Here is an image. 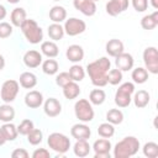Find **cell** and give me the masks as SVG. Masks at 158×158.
<instances>
[{"instance_id":"1","label":"cell","mask_w":158,"mask_h":158,"mask_svg":"<svg viewBox=\"0 0 158 158\" xmlns=\"http://www.w3.org/2000/svg\"><path fill=\"white\" fill-rule=\"evenodd\" d=\"M111 69V62L107 57H101L86 65V73L91 80V84L102 88L107 84V72Z\"/></svg>"},{"instance_id":"2","label":"cell","mask_w":158,"mask_h":158,"mask_svg":"<svg viewBox=\"0 0 158 158\" xmlns=\"http://www.w3.org/2000/svg\"><path fill=\"white\" fill-rule=\"evenodd\" d=\"M139 141L135 136H126L114 147L115 158H130L135 156L139 149Z\"/></svg>"},{"instance_id":"3","label":"cell","mask_w":158,"mask_h":158,"mask_svg":"<svg viewBox=\"0 0 158 158\" xmlns=\"http://www.w3.org/2000/svg\"><path fill=\"white\" fill-rule=\"evenodd\" d=\"M26 41L31 44H37L43 40V31L38 26V23L32 19H26L23 23L20 26Z\"/></svg>"},{"instance_id":"4","label":"cell","mask_w":158,"mask_h":158,"mask_svg":"<svg viewBox=\"0 0 158 158\" xmlns=\"http://www.w3.org/2000/svg\"><path fill=\"white\" fill-rule=\"evenodd\" d=\"M47 144L52 151H54L62 156L69 151L70 139L60 132H52L47 138Z\"/></svg>"},{"instance_id":"5","label":"cell","mask_w":158,"mask_h":158,"mask_svg":"<svg viewBox=\"0 0 158 158\" xmlns=\"http://www.w3.org/2000/svg\"><path fill=\"white\" fill-rule=\"evenodd\" d=\"M135 93V84L131 81L122 83L115 94V104L118 107H127L132 101V95Z\"/></svg>"},{"instance_id":"6","label":"cell","mask_w":158,"mask_h":158,"mask_svg":"<svg viewBox=\"0 0 158 158\" xmlns=\"http://www.w3.org/2000/svg\"><path fill=\"white\" fill-rule=\"evenodd\" d=\"M74 114H75V117L86 123V122H90L94 120V109H93V105L89 100L86 99H79L75 105H74Z\"/></svg>"},{"instance_id":"7","label":"cell","mask_w":158,"mask_h":158,"mask_svg":"<svg viewBox=\"0 0 158 158\" xmlns=\"http://www.w3.org/2000/svg\"><path fill=\"white\" fill-rule=\"evenodd\" d=\"M19 90H20V84L17 80H14V79H7L2 83L1 85V90H0V96H1V100L6 104H10L12 102L17 94H19Z\"/></svg>"},{"instance_id":"8","label":"cell","mask_w":158,"mask_h":158,"mask_svg":"<svg viewBox=\"0 0 158 158\" xmlns=\"http://www.w3.org/2000/svg\"><path fill=\"white\" fill-rule=\"evenodd\" d=\"M143 63L151 74H158V51L156 47H147L143 51Z\"/></svg>"},{"instance_id":"9","label":"cell","mask_w":158,"mask_h":158,"mask_svg":"<svg viewBox=\"0 0 158 158\" xmlns=\"http://www.w3.org/2000/svg\"><path fill=\"white\" fill-rule=\"evenodd\" d=\"M63 28H64V33H67L70 37H74L83 33L86 30V23L78 17H69L65 20Z\"/></svg>"},{"instance_id":"10","label":"cell","mask_w":158,"mask_h":158,"mask_svg":"<svg viewBox=\"0 0 158 158\" xmlns=\"http://www.w3.org/2000/svg\"><path fill=\"white\" fill-rule=\"evenodd\" d=\"M111 148H112V144L107 138H99L93 144L95 158H110Z\"/></svg>"},{"instance_id":"11","label":"cell","mask_w":158,"mask_h":158,"mask_svg":"<svg viewBox=\"0 0 158 158\" xmlns=\"http://www.w3.org/2000/svg\"><path fill=\"white\" fill-rule=\"evenodd\" d=\"M128 0H109L105 9L110 16H117L128 9Z\"/></svg>"},{"instance_id":"12","label":"cell","mask_w":158,"mask_h":158,"mask_svg":"<svg viewBox=\"0 0 158 158\" xmlns=\"http://www.w3.org/2000/svg\"><path fill=\"white\" fill-rule=\"evenodd\" d=\"M74 7L85 16H94L96 14V4L94 0H73Z\"/></svg>"},{"instance_id":"13","label":"cell","mask_w":158,"mask_h":158,"mask_svg":"<svg viewBox=\"0 0 158 158\" xmlns=\"http://www.w3.org/2000/svg\"><path fill=\"white\" fill-rule=\"evenodd\" d=\"M115 64H116V68L120 69L121 72H128L133 68L135 59H133L132 54L122 52L121 54L115 57Z\"/></svg>"},{"instance_id":"14","label":"cell","mask_w":158,"mask_h":158,"mask_svg":"<svg viewBox=\"0 0 158 158\" xmlns=\"http://www.w3.org/2000/svg\"><path fill=\"white\" fill-rule=\"evenodd\" d=\"M43 110L48 117H57L62 112V104L56 98H48L43 101Z\"/></svg>"},{"instance_id":"15","label":"cell","mask_w":158,"mask_h":158,"mask_svg":"<svg viewBox=\"0 0 158 158\" xmlns=\"http://www.w3.org/2000/svg\"><path fill=\"white\" fill-rule=\"evenodd\" d=\"M23 63L27 68H37L42 64V53L36 49H30L23 54Z\"/></svg>"},{"instance_id":"16","label":"cell","mask_w":158,"mask_h":158,"mask_svg":"<svg viewBox=\"0 0 158 158\" xmlns=\"http://www.w3.org/2000/svg\"><path fill=\"white\" fill-rule=\"evenodd\" d=\"M25 105L30 109H38L43 104V94L38 90H30L25 95Z\"/></svg>"},{"instance_id":"17","label":"cell","mask_w":158,"mask_h":158,"mask_svg":"<svg viewBox=\"0 0 158 158\" xmlns=\"http://www.w3.org/2000/svg\"><path fill=\"white\" fill-rule=\"evenodd\" d=\"M70 135L75 139H89L90 136H91V130L84 122L75 123L70 128Z\"/></svg>"},{"instance_id":"18","label":"cell","mask_w":158,"mask_h":158,"mask_svg":"<svg viewBox=\"0 0 158 158\" xmlns=\"http://www.w3.org/2000/svg\"><path fill=\"white\" fill-rule=\"evenodd\" d=\"M67 59L72 63H79L84 58V49L79 44H70L65 52Z\"/></svg>"},{"instance_id":"19","label":"cell","mask_w":158,"mask_h":158,"mask_svg":"<svg viewBox=\"0 0 158 158\" xmlns=\"http://www.w3.org/2000/svg\"><path fill=\"white\" fill-rule=\"evenodd\" d=\"M105 49H106V53L110 56V57H117L118 54H121L122 52H125V47H123V43L122 41L117 40V38H112L110 40L106 46H105Z\"/></svg>"},{"instance_id":"20","label":"cell","mask_w":158,"mask_h":158,"mask_svg":"<svg viewBox=\"0 0 158 158\" xmlns=\"http://www.w3.org/2000/svg\"><path fill=\"white\" fill-rule=\"evenodd\" d=\"M141 26L143 30L151 31L158 26V10H154L152 14L146 15L141 19Z\"/></svg>"},{"instance_id":"21","label":"cell","mask_w":158,"mask_h":158,"mask_svg":"<svg viewBox=\"0 0 158 158\" xmlns=\"http://www.w3.org/2000/svg\"><path fill=\"white\" fill-rule=\"evenodd\" d=\"M19 84L23 89H32L37 85V77L31 72H23L20 74Z\"/></svg>"},{"instance_id":"22","label":"cell","mask_w":158,"mask_h":158,"mask_svg":"<svg viewBox=\"0 0 158 158\" xmlns=\"http://www.w3.org/2000/svg\"><path fill=\"white\" fill-rule=\"evenodd\" d=\"M90 149H91V147H90L88 139H77V142L73 146V152L79 158L86 157L90 153Z\"/></svg>"},{"instance_id":"23","label":"cell","mask_w":158,"mask_h":158,"mask_svg":"<svg viewBox=\"0 0 158 158\" xmlns=\"http://www.w3.org/2000/svg\"><path fill=\"white\" fill-rule=\"evenodd\" d=\"M26 10L23 7H15L12 11H11V15H10V22L12 26L15 27H20L23 21L27 19L26 17Z\"/></svg>"},{"instance_id":"24","label":"cell","mask_w":158,"mask_h":158,"mask_svg":"<svg viewBox=\"0 0 158 158\" xmlns=\"http://www.w3.org/2000/svg\"><path fill=\"white\" fill-rule=\"evenodd\" d=\"M133 104L138 109H143L146 107L148 104H149V100H151V96H149V93L146 91V90H138L136 93H133Z\"/></svg>"},{"instance_id":"25","label":"cell","mask_w":158,"mask_h":158,"mask_svg":"<svg viewBox=\"0 0 158 158\" xmlns=\"http://www.w3.org/2000/svg\"><path fill=\"white\" fill-rule=\"evenodd\" d=\"M41 52L48 58H56L59 53V49L54 41H44L41 43Z\"/></svg>"},{"instance_id":"26","label":"cell","mask_w":158,"mask_h":158,"mask_svg":"<svg viewBox=\"0 0 158 158\" xmlns=\"http://www.w3.org/2000/svg\"><path fill=\"white\" fill-rule=\"evenodd\" d=\"M49 19L56 23H60L67 20V10L60 5H56L49 10Z\"/></svg>"},{"instance_id":"27","label":"cell","mask_w":158,"mask_h":158,"mask_svg":"<svg viewBox=\"0 0 158 158\" xmlns=\"http://www.w3.org/2000/svg\"><path fill=\"white\" fill-rule=\"evenodd\" d=\"M80 94V88L79 85L77 84V81H69L68 84H65L63 86V95L65 99L68 100H73V99H77Z\"/></svg>"},{"instance_id":"28","label":"cell","mask_w":158,"mask_h":158,"mask_svg":"<svg viewBox=\"0 0 158 158\" xmlns=\"http://www.w3.org/2000/svg\"><path fill=\"white\" fill-rule=\"evenodd\" d=\"M48 36L54 42L56 41H60L63 38V36H64V28H63V26L60 23H56V22L51 23L48 26Z\"/></svg>"},{"instance_id":"29","label":"cell","mask_w":158,"mask_h":158,"mask_svg":"<svg viewBox=\"0 0 158 158\" xmlns=\"http://www.w3.org/2000/svg\"><path fill=\"white\" fill-rule=\"evenodd\" d=\"M15 118V109L10 104L0 105V121L2 122H11Z\"/></svg>"},{"instance_id":"30","label":"cell","mask_w":158,"mask_h":158,"mask_svg":"<svg viewBox=\"0 0 158 158\" xmlns=\"http://www.w3.org/2000/svg\"><path fill=\"white\" fill-rule=\"evenodd\" d=\"M131 78L133 80V83H136V84H143V83H146L148 80V72L143 67H137V68H135L132 70Z\"/></svg>"},{"instance_id":"31","label":"cell","mask_w":158,"mask_h":158,"mask_svg":"<svg viewBox=\"0 0 158 158\" xmlns=\"http://www.w3.org/2000/svg\"><path fill=\"white\" fill-rule=\"evenodd\" d=\"M59 69V65H58V62L53 58H48L46 60L42 62V72L47 75H54L57 74Z\"/></svg>"},{"instance_id":"32","label":"cell","mask_w":158,"mask_h":158,"mask_svg":"<svg viewBox=\"0 0 158 158\" xmlns=\"http://www.w3.org/2000/svg\"><path fill=\"white\" fill-rule=\"evenodd\" d=\"M106 100V93L102 89H93L89 94V101L91 105H101Z\"/></svg>"},{"instance_id":"33","label":"cell","mask_w":158,"mask_h":158,"mask_svg":"<svg viewBox=\"0 0 158 158\" xmlns=\"http://www.w3.org/2000/svg\"><path fill=\"white\" fill-rule=\"evenodd\" d=\"M106 121L115 125H120L123 121V112L120 109H111L106 112Z\"/></svg>"},{"instance_id":"34","label":"cell","mask_w":158,"mask_h":158,"mask_svg":"<svg viewBox=\"0 0 158 158\" xmlns=\"http://www.w3.org/2000/svg\"><path fill=\"white\" fill-rule=\"evenodd\" d=\"M69 75H70V78H72V80L73 81H81L83 79H84V77H85V69L81 67V65H79V64H77V63H74L70 68H69Z\"/></svg>"},{"instance_id":"35","label":"cell","mask_w":158,"mask_h":158,"mask_svg":"<svg viewBox=\"0 0 158 158\" xmlns=\"http://www.w3.org/2000/svg\"><path fill=\"white\" fill-rule=\"evenodd\" d=\"M98 133L102 138H110L115 135V127L110 122H102L98 127Z\"/></svg>"},{"instance_id":"36","label":"cell","mask_w":158,"mask_h":158,"mask_svg":"<svg viewBox=\"0 0 158 158\" xmlns=\"http://www.w3.org/2000/svg\"><path fill=\"white\" fill-rule=\"evenodd\" d=\"M1 130L4 131L7 141H15L17 135H19L17 127L14 123H11V122H4V125L1 126Z\"/></svg>"},{"instance_id":"37","label":"cell","mask_w":158,"mask_h":158,"mask_svg":"<svg viewBox=\"0 0 158 158\" xmlns=\"http://www.w3.org/2000/svg\"><path fill=\"white\" fill-rule=\"evenodd\" d=\"M107 84H111V85H118L122 79H123V75H122V72L120 69H110L107 72Z\"/></svg>"},{"instance_id":"38","label":"cell","mask_w":158,"mask_h":158,"mask_svg":"<svg viewBox=\"0 0 158 158\" xmlns=\"http://www.w3.org/2000/svg\"><path fill=\"white\" fill-rule=\"evenodd\" d=\"M142 152L147 158H157L158 157V144L156 142H147L142 147Z\"/></svg>"},{"instance_id":"39","label":"cell","mask_w":158,"mask_h":158,"mask_svg":"<svg viewBox=\"0 0 158 158\" xmlns=\"http://www.w3.org/2000/svg\"><path fill=\"white\" fill-rule=\"evenodd\" d=\"M43 139V133L40 128H33L32 131H30V133L27 135V141L32 146H37L42 142Z\"/></svg>"},{"instance_id":"40","label":"cell","mask_w":158,"mask_h":158,"mask_svg":"<svg viewBox=\"0 0 158 158\" xmlns=\"http://www.w3.org/2000/svg\"><path fill=\"white\" fill-rule=\"evenodd\" d=\"M35 128V125H33V121L30 120V118H25L20 122V125L17 126V132L22 136H27L30 133V131H32Z\"/></svg>"},{"instance_id":"41","label":"cell","mask_w":158,"mask_h":158,"mask_svg":"<svg viewBox=\"0 0 158 158\" xmlns=\"http://www.w3.org/2000/svg\"><path fill=\"white\" fill-rule=\"evenodd\" d=\"M12 25L9 23V22H4L1 21L0 22V38H7L12 35Z\"/></svg>"},{"instance_id":"42","label":"cell","mask_w":158,"mask_h":158,"mask_svg":"<svg viewBox=\"0 0 158 158\" xmlns=\"http://www.w3.org/2000/svg\"><path fill=\"white\" fill-rule=\"evenodd\" d=\"M69 81H72V78H70V75H69V73L68 72H62V73H59L57 77H56V84L58 85V86H60V88H63L65 84H68Z\"/></svg>"},{"instance_id":"43","label":"cell","mask_w":158,"mask_h":158,"mask_svg":"<svg viewBox=\"0 0 158 158\" xmlns=\"http://www.w3.org/2000/svg\"><path fill=\"white\" fill-rule=\"evenodd\" d=\"M131 2L137 12H143L148 9V0H132Z\"/></svg>"},{"instance_id":"44","label":"cell","mask_w":158,"mask_h":158,"mask_svg":"<svg viewBox=\"0 0 158 158\" xmlns=\"http://www.w3.org/2000/svg\"><path fill=\"white\" fill-rule=\"evenodd\" d=\"M32 157L33 158H49L51 157V153L46 148H37V149L33 151Z\"/></svg>"},{"instance_id":"45","label":"cell","mask_w":158,"mask_h":158,"mask_svg":"<svg viewBox=\"0 0 158 158\" xmlns=\"http://www.w3.org/2000/svg\"><path fill=\"white\" fill-rule=\"evenodd\" d=\"M28 156L30 154H28V152L25 148H16L11 153L12 158H28Z\"/></svg>"},{"instance_id":"46","label":"cell","mask_w":158,"mask_h":158,"mask_svg":"<svg viewBox=\"0 0 158 158\" xmlns=\"http://www.w3.org/2000/svg\"><path fill=\"white\" fill-rule=\"evenodd\" d=\"M6 15H7L6 7H5L4 5H1V4H0V21H1V20H4V19L6 17Z\"/></svg>"},{"instance_id":"47","label":"cell","mask_w":158,"mask_h":158,"mask_svg":"<svg viewBox=\"0 0 158 158\" xmlns=\"http://www.w3.org/2000/svg\"><path fill=\"white\" fill-rule=\"evenodd\" d=\"M6 142H7V139H6V136H5L4 131H2V130H1V127H0V146H4Z\"/></svg>"},{"instance_id":"48","label":"cell","mask_w":158,"mask_h":158,"mask_svg":"<svg viewBox=\"0 0 158 158\" xmlns=\"http://www.w3.org/2000/svg\"><path fill=\"white\" fill-rule=\"evenodd\" d=\"M5 68V58L2 54H0V70H2Z\"/></svg>"},{"instance_id":"49","label":"cell","mask_w":158,"mask_h":158,"mask_svg":"<svg viewBox=\"0 0 158 158\" xmlns=\"http://www.w3.org/2000/svg\"><path fill=\"white\" fill-rule=\"evenodd\" d=\"M151 1V5H152V7L153 9H158V0H149Z\"/></svg>"},{"instance_id":"50","label":"cell","mask_w":158,"mask_h":158,"mask_svg":"<svg viewBox=\"0 0 158 158\" xmlns=\"http://www.w3.org/2000/svg\"><path fill=\"white\" fill-rule=\"evenodd\" d=\"M7 2H10V4H17V2H20V0H6Z\"/></svg>"},{"instance_id":"51","label":"cell","mask_w":158,"mask_h":158,"mask_svg":"<svg viewBox=\"0 0 158 158\" xmlns=\"http://www.w3.org/2000/svg\"><path fill=\"white\" fill-rule=\"evenodd\" d=\"M53 1H60V0H53Z\"/></svg>"},{"instance_id":"52","label":"cell","mask_w":158,"mask_h":158,"mask_svg":"<svg viewBox=\"0 0 158 158\" xmlns=\"http://www.w3.org/2000/svg\"><path fill=\"white\" fill-rule=\"evenodd\" d=\"M94 1H99V0H94Z\"/></svg>"}]
</instances>
